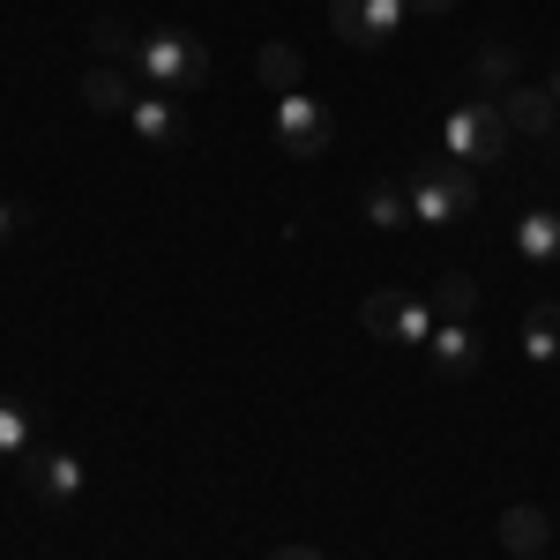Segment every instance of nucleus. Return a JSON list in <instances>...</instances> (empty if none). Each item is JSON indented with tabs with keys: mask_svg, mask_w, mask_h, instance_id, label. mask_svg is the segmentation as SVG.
<instances>
[{
	"mask_svg": "<svg viewBox=\"0 0 560 560\" xmlns=\"http://www.w3.org/2000/svg\"><path fill=\"white\" fill-rule=\"evenodd\" d=\"M366 224H382V232L411 224V195H396V187H366Z\"/></svg>",
	"mask_w": 560,
	"mask_h": 560,
	"instance_id": "17",
	"label": "nucleus"
},
{
	"mask_svg": "<svg viewBox=\"0 0 560 560\" xmlns=\"http://www.w3.org/2000/svg\"><path fill=\"white\" fill-rule=\"evenodd\" d=\"M23 478H31V493H38L45 509L83 501V456H68V448H31L23 456Z\"/></svg>",
	"mask_w": 560,
	"mask_h": 560,
	"instance_id": "6",
	"label": "nucleus"
},
{
	"mask_svg": "<svg viewBox=\"0 0 560 560\" xmlns=\"http://www.w3.org/2000/svg\"><path fill=\"white\" fill-rule=\"evenodd\" d=\"M478 210V173L456 158H433L411 173V224H448V217Z\"/></svg>",
	"mask_w": 560,
	"mask_h": 560,
	"instance_id": "3",
	"label": "nucleus"
},
{
	"mask_svg": "<svg viewBox=\"0 0 560 560\" xmlns=\"http://www.w3.org/2000/svg\"><path fill=\"white\" fill-rule=\"evenodd\" d=\"M90 38H97V52H105V60H135V52H142V38H135L120 15H97V31H90Z\"/></svg>",
	"mask_w": 560,
	"mask_h": 560,
	"instance_id": "18",
	"label": "nucleus"
},
{
	"mask_svg": "<svg viewBox=\"0 0 560 560\" xmlns=\"http://www.w3.org/2000/svg\"><path fill=\"white\" fill-rule=\"evenodd\" d=\"M478 83H516V45H486V52H478Z\"/></svg>",
	"mask_w": 560,
	"mask_h": 560,
	"instance_id": "21",
	"label": "nucleus"
},
{
	"mask_svg": "<svg viewBox=\"0 0 560 560\" xmlns=\"http://www.w3.org/2000/svg\"><path fill=\"white\" fill-rule=\"evenodd\" d=\"M396 314H404V292H366V300H359V329H366L374 345H396Z\"/></svg>",
	"mask_w": 560,
	"mask_h": 560,
	"instance_id": "15",
	"label": "nucleus"
},
{
	"mask_svg": "<svg viewBox=\"0 0 560 560\" xmlns=\"http://www.w3.org/2000/svg\"><path fill=\"white\" fill-rule=\"evenodd\" d=\"M396 23H404V0H329V31L345 45H359V52L388 45Z\"/></svg>",
	"mask_w": 560,
	"mask_h": 560,
	"instance_id": "5",
	"label": "nucleus"
},
{
	"mask_svg": "<svg viewBox=\"0 0 560 560\" xmlns=\"http://www.w3.org/2000/svg\"><path fill=\"white\" fill-rule=\"evenodd\" d=\"M427 351H433V366H441V382H471V374H478V359H486V345H478V329H471V322H441Z\"/></svg>",
	"mask_w": 560,
	"mask_h": 560,
	"instance_id": "8",
	"label": "nucleus"
},
{
	"mask_svg": "<svg viewBox=\"0 0 560 560\" xmlns=\"http://www.w3.org/2000/svg\"><path fill=\"white\" fill-rule=\"evenodd\" d=\"M8 232H15V210H8V202H0V247H8Z\"/></svg>",
	"mask_w": 560,
	"mask_h": 560,
	"instance_id": "24",
	"label": "nucleus"
},
{
	"mask_svg": "<svg viewBox=\"0 0 560 560\" xmlns=\"http://www.w3.org/2000/svg\"><path fill=\"white\" fill-rule=\"evenodd\" d=\"M135 97H142V90H135L120 68H90V75H83V105H90V113H128Z\"/></svg>",
	"mask_w": 560,
	"mask_h": 560,
	"instance_id": "13",
	"label": "nucleus"
},
{
	"mask_svg": "<svg viewBox=\"0 0 560 560\" xmlns=\"http://www.w3.org/2000/svg\"><path fill=\"white\" fill-rule=\"evenodd\" d=\"M135 68H142V83L165 90V97H187V90L210 83V45L195 38V31H150L142 38V52H135Z\"/></svg>",
	"mask_w": 560,
	"mask_h": 560,
	"instance_id": "1",
	"label": "nucleus"
},
{
	"mask_svg": "<svg viewBox=\"0 0 560 560\" xmlns=\"http://www.w3.org/2000/svg\"><path fill=\"white\" fill-rule=\"evenodd\" d=\"M277 142H284V158L314 165V158L337 142V120H329V105H314L306 90H292V97L277 105Z\"/></svg>",
	"mask_w": 560,
	"mask_h": 560,
	"instance_id": "4",
	"label": "nucleus"
},
{
	"mask_svg": "<svg viewBox=\"0 0 560 560\" xmlns=\"http://www.w3.org/2000/svg\"><path fill=\"white\" fill-rule=\"evenodd\" d=\"M269 560H322L314 546H284V553H269Z\"/></svg>",
	"mask_w": 560,
	"mask_h": 560,
	"instance_id": "23",
	"label": "nucleus"
},
{
	"mask_svg": "<svg viewBox=\"0 0 560 560\" xmlns=\"http://www.w3.org/2000/svg\"><path fill=\"white\" fill-rule=\"evenodd\" d=\"M523 351H530L538 366L560 359V300H538L530 314H523Z\"/></svg>",
	"mask_w": 560,
	"mask_h": 560,
	"instance_id": "12",
	"label": "nucleus"
},
{
	"mask_svg": "<svg viewBox=\"0 0 560 560\" xmlns=\"http://www.w3.org/2000/svg\"><path fill=\"white\" fill-rule=\"evenodd\" d=\"M300 75H306V52L300 45H255V83L261 90H277V97H292V90H300Z\"/></svg>",
	"mask_w": 560,
	"mask_h": 560,
	"instance_id": "11",
	"label": "nucleus"
},
{
	"mask_svg": "<svg viewBox=\"0 0 560 560\" xmlns=\"http://www.w3.org/2000/svg\"><path fill=\"white\" fill-rule=\"evenodd\" d=\"M501 120H509V135H553L560 128V105H553V90L509 83V90H501Z\"/></svg>",
	"mask_w": 560,
	"mask_h": 560,
	"instance_id": "9",
	"label": "nucleus"
},
{
	"mask_svg": "<svg viewBox=\"0 0 560 560\" xmlns=\"http://www.w3.org/2000/svg\"><path fill=\"white\" fill-rule=\"evenodd\" d=\"M433 306L427 300H404V314H396V345H433Z\"/></svg>",
	"mask_w": 560,
	"mask_h": 560,
	"instance_id": "20",
	"label": "nucleus"
},
{
	"mask_svg": "<svg viewBox=\"0 0 560 560\" xmlns=\"http://www.w3.org/2000/svg\"><path fill=\"white\" fill-rule=\"evenodd\" d=\"M456 0H404V15H448Z\"/></svg>",
	"mask_w": 560,
	"mask_h": 560,
	"instance_id": "22",
	"label": "nucleus"
},
{
	"mask_svg": "<svg viewBox=\"0 0 560 560\" xmlns=\"http://www.w3.org/2000/svg\"><path fill=\"white\" fill-rule=\"evenodd\" d=\"M471 306H478V284L464 269H448V277L433 284V314H441V322H471Z\"/></svg>",
	"mask_w": 560,
	"mask_h": 560,
	"instance_id": "16",
	"label": "nucleus"
},
{
	"mask_svg": "<svg viewBox=\"0 0 560 560\" xmlns=\"http://www.w3.org/2000/svg\"><path fill=\"white\" fill-rule=\"evenodd\" d=\"M546 546H553V516H546L538 501L501 509V553L509 560H546Z\"/></svg>",
	"mask_w": 560,
	"mask_h": 560,
	"instance_id": "7",
	"label": "nucleus"
},
{
	"mask_svg": "<svg viewBox=\"0 0 560 560\" xmlns=\"http://www.w3.org/2000/svg\"><path fill=\"white\" fill-rule=\"evenodd\" d=\"M546 90H553V105H560V68H553V83H546Z\"/></svg>",
	"mask_w": 560,
	"mask_h": 560,
	"instance_id": "25",
	"label": "nucleus"
},
{
	"mask_svg": "<svg viewBox=\"0 0 560 560\" xmlns=\"http://www.w3.org/2000/svg\"><path fill=\"white\" fill-rule=\"evenodd\" d=\"M501 150H509V120H501V105L493 97H471V105H456L448 120H441V158H456V165H501Z\"/></svg>",
	"mask_w": 560,
	"mask_h": 560,
	"instance_id": "2",
	"label": "nucleus"
},
{
	"mask_svg": "<svg viewBox=\"0 0 560 560\" xmlns=\"http://www.w3.org/2000/svg\"><path fill=\"white\" fill-rule=\"evenodd\" d=\"M128 120H135V135H142V142L173 150V142H179V97L150 90V97H135V105H128Z\"/></svg>",
	"mask_w": 560,
	"mask_h": 560,
	"instance_id": "10",
	"label": "nucleus"
},
{
	"mask_svg": "<svg viewBox=\"0 0 560 560\" xmlns=\"http://www.w3.org/2000/svg\"><path fill=\"white\" fill-rule=\"evenodd\" d=\"M516 247H523V261H553L560 255V217L553 210H530L516 224Z\"/></svg>",
	"mask_w": 560,
	"mask_h": 560,
	"instance_id": "14",
	"label": "nucleus"
},
{
	"mask_svg": "<svg viewBox=\"0 0 560 560\" xmlns=\"http://www.w3.org/2000/svg\"><path fill=\"white\" fill-rule=\"evenodd\" d=\"M0 456H31V411L0 396Z\"/></svg>",
	"mask_w": 560,
	"mask_h": 560,
	"instance_id": "19",
	"label": "nucleus"
}]
</instances>
